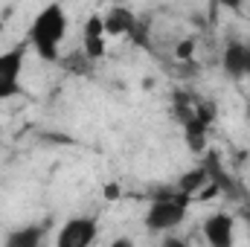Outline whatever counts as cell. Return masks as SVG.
Instances as JSON below:
<instances>
[{"label":"cell","instance_id":"3957f363","mask_svg":"<svg viewBox=\"0 0 250 247\" xmlns=\"http://www.w3.org/2000/svg\"><path fill=\"white\" fill-rule=\"evenodd\" d=\"M26 50H29V44L23 41V44H15V47L0 53V102L21 96V90H23L21 76H23Z\"/></svg>","mask_w":250,"mask_h":247},{"label":"cell","instance_id":"7a4b0ae2","mask_svg":"<svg viewBox=\"0 0 250 247\" xmlns=\"http://www.w3.org/2000/svg\"><path fill=\"white\" fill-rule=\"evenodd\" d=\"M189 204L192 198L184 195L181 189H169V192H160L154 195V201L148 204V212H146V227L151 233H169V230H178L189 215Z\"/></svg>","mask_w":250,"mask_h":247},{"label":"cell","instance_id":"9c48e42d","mask_svg":"<svg viewBox=\"0 0 250 247\" xmlns=\"http://www.w3.org/2000/svg\"><path fill=\"white\" fill-rule=\"evenodd\" d=\"M212 184V172L207 169V166H198V169H189L181 175V181H178V189L189 195V198H198L201 192H204V186Z\"/></svg>","mask_w":250,"mask_h":247},{"label":"cell","instance_id":"30bf717a","mask_svg":"<svg viewBox=\"0 0 250 247\" xmlns=\"http://www.w3.org/2000/svg\"><path fill=\"white\" fill-rule=\"evenodd\" d=\"M207 125L209 123H204L198 117H189L184 123V140H187V148L192 154H201L207 148Z\"/></svg>","mask_w":250,"mask_h":247},{"label":"cell","instance_id":"52a82bcc","mask_svg":"<svg viewBox=\"0 0 250 247\" xmlns=\"http://www.w3.org/2000/svg\"><path fill=\"white\" fill-rule=\"evenodd\" d=\"M221 67L224 73L233 79V82H242L248 79L250 73V47L242 41H227L224 53H221Z\"/></svg>","mask_w":250,"mask_h":247},{"label":"cell","instance_id":"8992f818","mask_svg":"<svg viewBox=\"0 0 250 247\" xmlns=\"http://www.w3.org/2000/svg\"><path fill=\"white\" fill-rule=\"evenodd\" d=\"M204 239L212 247H233L236 242V218L227 212H212L204 218Z\"/></svg>","mask_w":250,"mask_h":247},{"label":"cell","instance_id":"7c38bea8","mask_svg":"<svg viewBox=\"0 0 250 247\" xmlns=\"http://www.w3.org/2000/svg\"><path fill=\"white\" fill-rule=\"evenodd\" d=\"M221 9H230V12H242V6H245V0H215Z\"/></svg>","mask_w":250,"mask_h":247},{"label":"cell","instance_id":"4fadbf2b","mask_svg":"<svg viewBox=\"0 0 250 247\" xmlns=\"http://www.w3.org/2000/svg\"><path fill=\"white\" fill-rule=\"evenodd\" d=\"M245 224H248V242H250V209L245 212Z\"/></svg>","mask_w":250,"mask_h":247},{"label":"cell","instance_id":"ba28073f","mask_svg":"<svg viewBox=\"0 0 250 247\" xmlns=\"http://www.w3.org/2000/svg\"><path fill=\"white\" fill-rule=\"evenodd\" d=\"M102 21H105V32H108V38H134V32H137V23H140V18L131 12V9H125V6H114V9H108L105 15H102Z\"/></svg>","mask_w":250,"mask_h":247},{"label":"cell","instance_id":"277c9868","mask_svg":"<svg viewBox=\"0 0 250 247\" xmlns=\"http://www.w3.org/2000/svg\"><path fill=\"white\" fill-rule=\"evenodd\" d=\"M99 236V224H96V215H73L67 218L56 236V245L59 247H87L96 242Z\"/></svg>","mask_w":250,"mask_h":247},{"label":"cell","instance_id":"6da1fadb","mask_svg":"<svg viewBox=\"0 0 250 247\" xmlns=\"http://www.w3.org/2000/svg\"><path fill=\"white\" fill-rule=\"evenodd\" d=\"M67 26H70L67 9L59 0H53L32 18V23L26 29V44L35 50V56L41 62L47 64L62 62V44L67 38Z\"/></svg>","mask_w":250,"mask_h":247},{"label":"cell","instance_id":"5bb4252c","mask_svg":"<svg viewBox=\"0 0 250 247\" xmlns=\"http://www.w3.org/2000/svg\"><path fill=\"white\" fill-rule=\"evenodd\" d=\"M248 79H250V73H248Z\"/></svg>","mask_w":250,"mask_h":247},{"label":"cell","instance_id":"8fae6325","mask_svg":"<svg viewBox=\"0 0 250 247\" xmlns=\"http://www.w3.org/2000/svg\"><path fill=\"white\" fill-rule=\"evenodd\" d=\"M41 239H44V230H41L38 224H26V227H21V230H12V233L6 236V245L9 247H38Z\"/></svg>","mask_w":250,"mask_h":247},{"label":"cell","instance_id":"5b68a950","mask_svg":"<svg viewBox=\"0 0 250 247\" xmlns=\"http://www.w3.org/2000/svg\"><path fill=\"white\" fill-rule=\"evenodd\" d=\"M82 50L93 64L99 59H105V53H108V32H105L102 15H90L84 21V26H82Z\"/></svg>","mask_w":250,"mask_h":247}]
</instances>
